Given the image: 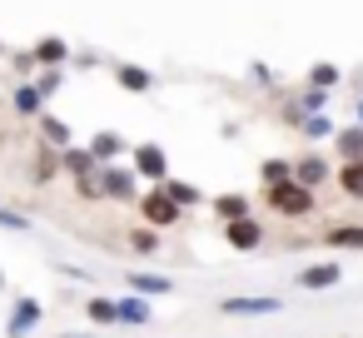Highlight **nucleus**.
Wrapping results in <instances>:
<instances>
[{
    "label": "nucleus",
    "instance_id": "obj_1",
    "mask_svg": "<svg viewBox=\"0 0 363 338\" xmlns=\"http://www.w3.org/2000/svg\"><path fill=\"white\" fill-rule=\"evenodd\" d=\"M269 204H274V214H289V219H298V214H308V209H313V189H303V184L289 174V179L269 184Z\"/></svg>",
    "mask_w": 363,
    "mask_h": 338
},
{
    "label": "nucleus",
    "instance_id": "obj_2",
    "mask_svg": "<svg viewBox=\"0 0 363 338\" xmlns=\"http://www.w3.org/2000/svg\"><path fill=\"white\" fill-rule=\"evenodd\" d=\"M140 209H145V219L150 224H160V229H169V224H179V204L164 194V189H155V194H145L140 199Z\"/></svg>",
    "mask_w": 363,
    "mask_h": 338
},
{
    "label": "nucleus",
    "instance_id": "obj_3",
    "mask_svg": "<svg viewBox=\"0 0 363 338\" xmlns=\"http://www.w3.org/2000/svg\"><path fill=\"white\" fill-rule=\"evenodd\" d=\"M224 239H229L234 249H259V244H264V229L254 224V214H239V219L224 224Z\"/></svg>",
    "mask_w": 363,
    "mask_h": 338
},
{
    "label": "nucleus",
    "instance_id": "obj_4",
    "mask_svg": "<svg viewBox=\"0 0 363 338\" xmlns=\"http://www.w3.org/2000/svg\"><path fill=\"white\" fill-rule=\"evenodd\" d=\"M100 194H110V199H135V169H105V174H100Z\"/></svg>",
    "mask_w": 363,
    "mask_h": 338
},
{
    "label": "nucleus",
    "instance_id": "obj_5",
    "mask_svg": "<svg viewBox=\"0 0 363 338\" xmlns=\"http://www.w3.org/2000/svg\"><path fill=\"white\" fill-rule=\"evenodd\" d=\"M135 174L164 179V154H160V145H140V150H135Z\"/></svg>",
    "mask_w": 363,
    "mask_h": 338
},
{
    "label": "nucleus",
    "instance_id": "obj_6",
    "mask_svg": "<svg viewBox=\"0 0 363 338\" xmlns=\"http://www.w3.org/2000/svg\"><path fill=\"white\" fill-rule=\"evenodd\" d=\"M294 179H298L303 189H313V184H323V179H328V164H323L318 154H308V159H298V164H294Z\"/></svg>",
    "mask_w": 363,
    "mask_h": 338
},
{
    "label": "nucleus",
    "instance_id": "obj_7",
    "mask_svg": "<svg viewBox=\"0 0 363 338\" xmlns=\"http://www.w3.org/2000/svg\"><path fill=\"white\" fill-rule=\"evenodd\" d=\"M328 249H363V224H338V229H328Z\"/></svg>",
    "mask_w": 363,
    "mask_h": 338
},
{
    "label": "nucleus",
    "instance_id": "obj_8",
    "mask_svg": "<svg viewBox=\"0 0 363 338\" xmlns=\"http://www.w3.org/2000/svg\"><path fill=\"white\" fill-rule=\"evenodd\" d=\"M338 184H343L348 199H363V159H348V164L338 169Z\"/></svg>",
    "mask_w": 363,
    "mask_h": 338
},
{
    "label": "nucleus",
    "instance_id": "obj_9",
    "mask_svg": "<svg viewBox=\"0 0 363 338\" xmlns=\"http://www.w3.org/2000/svg\"><path fill=\"white\" fill-rule=\"evenodd\" d=\"M298 283H303V288H328V283H338V264H318V269H303V274H298Z\"/></svg>",
    "mask_w": 363,
    "mask_h": 338
},
{
    "label": "nucleus",
    "instance_id": "obj_10",
    "mask_svg": "<svg viewBox=\"0 0 363 338\" xmlns=\"http://www.w3.org/2000/svg\"><path fill=\"white\" fill-rule=\"evenodd\" d=\"M279 308V298H229L224 303V313H274Z\"/></svg>",
    "mask_w": 363,
    "mask_h": 338
},
{
    "label": "nucleus",
    "instance_id": "obj_11",
    "mask_svg": "<svg viewBox=\"0 0 363 338\" xmlns=\"http://www.w3.org/2000/svg\"><path fill=\"white\" fill-rule=\"evenodd\" d=\"M120 150H125V140H120V135H110V130L90 140V154H95V159H115Z\"/></svg>",
    "mask_w": 363,
    "mask_h": 338
},
{
    "label": "nucleus",
    "instance_id": "obj_12",
    "mask_svg": "<svg viewBox=\"0 0 363 338\" xmlns=\"http://www.w3.org/2000/svg\"><path fill=\"white\" fill-rule=\"evenodd\" d=\"M214 214L229 224V219H239V214H249V199L244 194H224V199H214Z\"/></svg>",
    "mask_w": 363,
    "mask_h": 338
},
{
    "label": "nucleus",
    "instance_id": "obj_13",
    "mask_svg": "<svg viewBox=\"0 0 363 338\" xmlns=\"http://www.w3.org/2000/svg\"><path fill=\"white\" fill-rule=\"evenodd\" d=\"M35 60L40 65H60V60H70V50H65V40H40L35 45Z\"/></svg>",
    "mask_w": 363,
    "mask_h": 338
},
{
    "label": "nucleus",
    "instance_id": "obj_14",
    "mask_svg": "<svg viewBox=\"0 0 363 338\" xmlns=\"http://www.w3.org/2000/svg\"><path fill=\"white\" fill-rule=\"evenodd\" d=\"M338 154H343V159H363V125L338 135Z\"/></svg>",
    "mask_w": 363,
    "mask_h": 338
},
{
    "label": "nucleus",
    "instance_id": "obj_15",
    "mask_svg": "<svg viewBox=\"0 0 363 338\" xmlns=\"http://www.w3.org/2000/svg\"><path fill=\"white\" fill-rule=\"evenodd\" d=\"M95 154H85V150H65V169L75 174V179H85V174H95V164H90Z\"/></svg>",
    "mask_w": 363,
    "mask_h": 338
},
{
    "label": "nucleus",
    "instance_id": "obj_16",
    "mask_svg": "<svg viewBox=\"0 0 363 338\" xmlns=\"http://www.w3.org/2000/svg\"><path fill=\"white\" fill-rule=\"evenodd\" d=\"M16 110H21V115H40V90H35V85H21V90H16Z\"/></svg>",
    "mask_w": 363,
    "mask_h": 338
},
{
    "label": "nucleus",
    "instance_id": "obj_17",
    "mask_svg": "<svg viewBox=\"0 0 363 338\" xmlns=\"http://www.w3.org/2000/svg\"><path fill=\"white\" fill-rule=\"evenodd\" d=\"M115 80H120L125 90H150V75H145V70H130V65H120Z\"/></svg>",
    "mask_w": 363,
    "mask_h": 338
},
{
    "label": "nucleus",
    "instance_id": "obj_18",
    "mask_svg": "<svg viewBox=\"0 0 363 338\" xmlns=\"http://www.w3.org/2000/svg\"><path fill=\"white\" fill-rule=\"evenodd\" d=\"M130 283H135L140 293H169V278H155V274H135Z\"/></svg>",
    "mask_w": 363,
    "mask_h": 338
},
{
    "label": "nucleus",
    "instance_id": "obj_19",
    "mask_svg": "<svg viewBox=\"0 0 363 338\" xmlns=\"http://www.w3.org/2000/svg\"><path fill=\"white\" fill-rule=\"evenodd\" d=\"M289 174H294L289 159H269V164H264V184H279V179H289Z\"/></svg>",
    "mask_w": 363,
    "mask_h": 338
},
{
    "label": "nucleus",
    "instance_id": "obj_20",
    "mask_svg": "<svg viewBox=\"0 0 363 338\" xmlns=\"http://www.w3.org/2000/svg\"><path fill=\"white\" fill-rule=\"evenodd\" d=\"M115 318H135V323H145V318H150V308H145L140 298H125V303L115 308Z\"/></svg>",
    "mask_w": 363,
    "mask_h": 338
},
{
    "label": "nucleus",
    "instance_id": "obj_21",
    "mask_svg": "<svg viewBox=\"0 0 363 338\" xmlns=\"http://www.w3.org/2000/svg\"><path fill=\"white\" fill-rule=\"evenodd\" d=\"M40 125H45V140H55V145H70V130H65L60 120H50V115H45Z\"/></svg>",
    "mask_w": 363,
    "mask_h": 338
},
{
    "label": "nucleus",
    "instance_id": "obj_22",
    "mask_svg": "<svg viewBox=\"0 0 363 338\" xmlns=\"http://www.w3.org/2000/svg\"><path fill=\"white\" fill-rule=\"evenodd\" d=\"M90 318H95V323H115V303H110V298H95V303H90Z\"/></svg>",
    "mask_w": 363,
    "mask_h": 338
},
{
    "label": "nucleus",
    "instance_id": "obj_23",
    "mask_svg": "<svg viewBox=\"0 0 363 338\" xmlns=\"http://www.w3.org/2000/svg\"><path fill=\"white\" fill-rule=\"evenodd\" d=\"M30 323H35V303L26 298V303H21V313H16V323H11V333H26Z\"/></svg>",
    "mask_w": 363,
    "mask_h": 338
},
{
    "label": "nucleus",
    "instance_id": "obj_24",
    "mask_svg": "<svg viewBox=\"0 0 363 338\" xmlns=\"http://www.w3.org/2000/svg\"><path fill=\"white\" fill-rule=\"evenodd\" d=\"M313 85H318V90H323V85H338V70H333V65H318V70H313Z\"/></svg>",
    "mask_w": 363,
    "mask_h": 338
},
{
    "label": "nucleus",
    "instance_id": "obj_25",
    "mask_svg": "<svg viewBox=\"0 0 363 338\" xmlns=\"http://www.w3.org/2000/svg\"><path fill=\"white\" fill-rule=\"evenodd\" d=\"M130 244H135L140 254H150V249H155V234H150V229H140V234H130Z\"/></svg>",
    "mask_w": 363,
    "mask_h": 338
},
{
    "label": "nucleus",
    "instance_id": "obj_26",
    "mask_svg": "<svg viewBox=\"0 0 363 338\" xmlns=\"http://www.w3.org/2000/svg\"><path fill=\"white\" fill-rule=\"evenodd\" d=\"M0 224H6V229H26V219H21V214H11V209H0Z\"/></svg>",
    "mask_w": 363,
    "mask_h": 338
},
{
    "label": "nucleus",
    "instance_id": "obj_27",
    "mask_svg": "<svg viewBox=\"0 0 363 338\" xmlns=\"http://www.w3.org/2000/svg\"><path fill=\"white\" fill-rule=\"evenodd\" d=\"M55 85H60V75H55V70H50V75H40V85H35V90H40V95H50V90H55Z\"/></svg>",
    "mask_w": 363,
    "mask_h": 338
},
{
    "label": "nucleus",
    "instance_id": "obj_28",
    "mask_svg": "<svg viewBox=\"0 0 363 338\" xmlns=\"http://www.w3.org/2000/svg\"><path fill=\"white\" fill-rule=\"evenodd\" d=\"M358 125H363V105H358Z\"/></svg>",
    "mask_w": 363,
    "mask_h": 338
}]
</instances>
